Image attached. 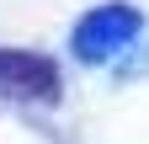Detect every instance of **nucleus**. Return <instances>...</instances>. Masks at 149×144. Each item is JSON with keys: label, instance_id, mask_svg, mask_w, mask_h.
<instances>
[{"label": "nucleus", "instance_id": "f257e3e1", "mask_svg": "<svg viewBox=\"0 0 149 144\" xmlns=\"http://www.w3.org/2000/svg\"><path fill=\"white\" fill-rule=\"evenodd\" d=\"M0 96H22V101L59 96V64L43 59V53L0 48Z\"/></svg>", "mask_w": 149, "mask_h": 144}]
</instances>
